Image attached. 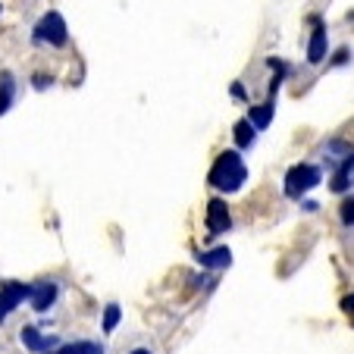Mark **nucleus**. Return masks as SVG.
<instances>
[{
	"instance_id": "obj_12",
	"label": "nucleus",
	"mask_w": 354,
	"mask_h": 354,
	"mask_svg": "<svg viewBox=\"0 0 354 354\" xmlns=\"http://www.w3.org/2000/svg\"><path fill=\"white\" fill-rule=\"evenodd\" d=\"M235 145H239V147H251V145H254V126H251L248 120L235 122Z\"/></svg>"
},
{
	"instance_id": "obj_7",
	"label": "nucleus",
	"mask_w": 354,
	"mask_h": 354,
	"mask_svg": "<svg viewBox=\"0 0 354 354\" xmlns=\"http://www.w3.org/2000/svg\"><path fill=\"white\" fill-rule=\"evenodd\" d=\"M308 60L310 63H323V60H326V26H320V22L314 26V35H310Z\"/></svg>"
},
{
	"instance_id": "obj_13",
	"label": "nucleus",
	"mask_w": 354,
	"mask_h": 354,
	"mask_svg": "<svg viewBox=\"0 0 354 354\" xmlns=\"http://www.w3.org/2000/svg\"><path fill=\"white\" fill-rule=\"evenodd\" d=\"M120 317H122L120 304H107V310H104V333H113L120 326Z\"/></svg>"
},
{
	"instance_id": "obj_14",
	"label": "nucleus",
	"mask_w": 354,
	"mask_h": 354,
	"mask_svg": "<svg viewBox=\"0 0 354 354\" xmlns=\"http://www.w3.org/2000/svg\"><path fill=\"white\" fill-rule=\"evenodd\" d=\"M57 354H100V348L91 342H75V345H63Z\"/></svg>"
},
{
	"instance_id": "obj_3",
	"label": "nucleus",
	"mask_w": 354,
	"mask_h": 354,
	"mask_svg": "<svg viewBox=\"0 0 354 354\" xmlns=\"http://www.w3.org/2000/svg\"><path fill=\"white\" fill-rule=\"evenodd\" d=\"M35 38L44 41V44H54V47H63L69 38L66 32V22H63V16L57 13V10H50V13L41 16V22L35 26Z\"/></svg>"
},
{
	"instance_id": "obj_5",
	"label": "nucleus",
	"mask_w": 354,
	"mask_h": 354,
	"mask_svg": "<svg viewBox=\"0 0 354 354\" xmlns=\"http://www.w3.org/2000/svg\"><path fill=\"white\" fill-rule=\"evenodd\" d=\"M229 226H232V216H229L226 201H223V198H214V201L207 204V229H210V235L226 232Z\"/></svg>"
},
{
	"instance_id": "obj_1",
	"label": "nucleus",
	"mask_w": 354,
	"mask_h": 354,
	"mask_svg": "<svg viewBox=\"0 0 354 354\" xmlns=\"http://www.w3.org/2000/svg\"><path fill=\"white\" fill-rule=\"evenodd\" d=\"M248 179V169L245 163H241L239 151H223L220 157H216L214 169H210V185L220 188V192H239L241 185H245Z\"/></svg>"
},
{
	"instance_id": "obj_4",
	"label": "nucleus",
	"mask_w": 354,
	"mask_h": 354,
	"mask_svg": "<svg viewBox=\"0 0 354 354\" xmlns=\"http://www.w3.org/2000/svg\"><path fill=\"white\" fill-rule=\"evenodd\" d=\"M26 298H32V286L26 282H7V286H0V323L7 320V314L22 304Z\"/></svg>"
},
{
	"instance_id": "obj_11",
	"label": "nucleus",
	"mask_w": 354,
	"mask_h": 354,
	"mask_svg": "<svg viewBox=\"0 0 354 354\" xmlns=\"http://www.w3.org/2000/svg\"><path fill=\"white\" fill-rule=\"evenodd\" d=\"M270 120H273V104H261V107H251V116H248V122L254 129H267Z\"/></svg>"
},
{
	"instance_id": "obj_2",
	"label": "nucleus",
	"mask_w": 354,
	"mask_h": 354,
	"mask_svg": "<svg viewBox=\"0 0 354 354\" xmlns=\"http://www.w3.org/2000/svg\"><path fill=\"white\" fill-rule=\"evenodd\" d=\"M323 173L317 167H310V163H298V167L288 169L286 176V194L288 198H301L304 192H310L314 185H320Z\"/></svg>"
},
{
	"instance_id": "obj_9",
	"label": "nucleus",
	"mask_w": 354,
	"mask_h": 354,
	"mask_svg": "<svg viewBox=\"0 0 354 354\" xmlns=\"http://www.w3.org/2000/svg\"><path fill=\"white\" fill-rule=\"evenodd\" d=\"M22 342H26V348H32V351H47L50 345H57V339H47V335H41L35 326L22 329Z\"/></svg>"
},
{
	"instance_id": "obj_17",
	"label": "nucleus",
	"mask_w": 354,
	"mask_h": 354,
	"mask_svg": "<svg viewBox=\"0 0 354 354\" xmlns=\"http://www.w3.org/2000/svg\"><path fill=\"white\" fill-rule=\"evenodd\" d=\"M132 354H151V351H147V348H135Z\"/></svg>"
},
{
	"instance_id": "obj_10",
	"label": "nucleus",
	"mask_w": 354,
	"mask_h": 354,
	"mask_svg": "<svg viewBox=\"0 0 354 354\" xmlns=\"http://www.w3.org/2000/svg\"><path fill=\"white\" fill-rule=\"evenodd\" d=\"M13 91H16V88H13V75L3 73V75H0V116L7 113L10 104H13Z\"/></svg>"
},
{
	"instance_id": "obj_6",
	"label": "nucleus",
	"mask_w": 354,
	"mask_h": 354,
	"mask_svg": "<svg viewBox=\"0 0 354 354\" xmlns=\"http://www.w3.org/2000/svg\"><path fill=\"white\" fill-rule=\"evenodd\" d=\"M54 301H57V286L54 282H38V286H32V308L38 310V314L50 310Z\"/></svg>"
},
{
	"instance_id": "obj_15",
	"label": "nucleus",
	"mask_w": 354,
	"mask_h": 354,
	"mask_svg": "<svg viewBox=\"0 0 354 354\" xmlns=\"http://www.w3.org/2000/svg\"><path fill=\"white\" fill-rule=\"evenodd\" d=\"M342 223H345V226H351L354 223V198L342 201Z\"/></svg>"
},
{
	"instance_id": "obj_16",
	"label": "nucleus",
	"mask_w": 354,
	"mask_h": 354,
	"mask_svg": "<svg viewBox=\"0 0 354 354\" xmlns=\"http://www.w3.org/2000/svg\"><path fill=\"white\" fill-rule=\"evenodd\" d=\"M342 310L354 317V295H348V298H342Z\"/></svg>"
},
{
	"instance_id": "obj_8",
	"label": "nucleus",
	"mask_w": 354,
	"mask_h": 354,
	"mask_svg": "<svg viewBox=\"0 0 354 354\" xmlns=\"http://www.w3.org/2000/svg\"><path fill=\"white\" fill-rule=\"evenodd\" d=\"M198 261H201V267L220 270V267H229V263H232V254H229V248H214V251L198 254Z\"/></svg>"
}]
</instances>
